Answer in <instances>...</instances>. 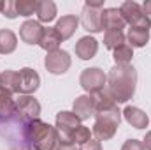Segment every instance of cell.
<instances>
[{"label":"cell","instance_id":"6da1fadb","mask_svg":"<svg viewBox=\"0 0 151 150\" xmlns=\"http://www.w3.org/2000/svg\"><path fill=\"white\" fill-rule=\"evenodd\" d=\"M137 85V71L132 64L114 66L107 74V90L116 103H127L134 97Z\"/></svg>","mask_w":151,"mask_h":150},{"label":"cell","instance_id":"7a4b0ae2","mask_svg":"<svg viewBox=\"0 0 151 150\" xmlns=\"http://www.w3.org/2000/svg\"><path fill=\"white\" fill-rule=\"evenodd\" d=\"M25 136L32 143L34 150H56L60 145L58 129L42 120L25 122Z\"/></svg>","mask_w":151,"mask_h":150},{"label":"cell","instance_id":"3957f363","mask_svg":"<svg viewBox=\"0 0 151 150\" xmlns=\"http://www.w3.org/2000/svg\"><path fill=\"white\" fill-rule=\"evenodd\" d=\"M119 124H121V111L116 104L109 110L95 113V124H93L91 134L99 141H107L116 134Z\"/></svg>","mask_w":151,"mask_h":150},{"label":"cell","instance_id":"277c9868","mask_svg":"<svg viewBox=\"0 0 151 150\" xmlns=\"http://www.w3.org/2000/svg\"><path fill=\"white\" fill-rule=\"evenodd\" d=\"M102 11H104V0H99V2L86 0V4L81 11V20H79L86 32H91V34L104 32V28H102Z\"/></svg>","mask_w":151,"mask_h":150},{"label":"cell","instance_id":"5b68a950","mask_svg":"<svg viewBox=\"0 0 151 150\" xmlns=\"http://www.w3.org/2000/svg\"><path fill=\"white\" fill-rule=\"evenodd\" d=\"M119 12L125 20V23L130 25L132 28H144V30L151 28V18L144 14L141 4H137L134 0H127V2L121 4Z\"/></svg>","mask_w":151,"mask_h":150},{"label":"cell","instance_id":"8992f818","mask_svg":"<svg viewBox=\"0 0 151 150\" xmlns=\"http://www.w3.org/2000/svg\"><path fill=\"white\" fill-rule=\"evenodd\" d=\"M79 83L88 92V95H93V94H97V92H100V90L106 88V85H107V74L100 67H88V69H84L81 73Z\"/></svg>","mask_w":151,"mask_h":150},{"label":"cell","instance_id":"52a82bcc","mask_svg":"<svg viewBox=\"0 0 151 150\" xmlns=\"http://www.w3.org/2000/svg\"><path fill=\"white\" fill-rule=\"evenodd\" d=\"M70 64H72L70 55L65 50H56L53 53H47L44 58V67L51 74H65L69 71Z\"/></svg>","mask_w":151,"mask_h":150},{"label":"cell","instance_id":"ba28073f","mask_svg":"<svg viewBox=\"0 0 151 150\" xmlns=\"http://www.w3.org/2000/svg\"><path fill=\"white\" fill-rule=\"evenodd\" d=\"M81 125V120L72 111H60L56 115V129L60 133V143H70V134Z\"/></svg>","mask_w":151,"mask_h":150},{"label":"cell","instance_id":"9c48e42d","mask_svg":"<svg viewBox=\"0 0 151 150\" xmlns=\"http://www.w3.org/2000/svg\"><path fill=\"white\" fill-rule=\"evenodd\" d=\"M16 113H19L23 122H34L40 117V104L34 95H19L16 99Z\"/></svg>","mask_w":151,"mask_h":150},{"label":"cell","instance_id":"30bf717a","mask_svg":"<svg viewBox=\"0 0 151 150\" xmlns=\"http://www.w3.org/2000/svg\"><path fill=\"white\" fill-rule=\"evenodd\" d=\"M19 95H32L40 87V76L32 67H23L19 73Z\"/></svg>","mask_w":151,"mask_h":150},{"label":"cell","instance_id":"8fae6325","mask_svg":"<svg viewBox=\"0 0 151 150\" xmlns=\"http://www.w3.org/2000/svg\"><path fill=\"white\" fill-rule=\"evenodd\" d=\"M44 36V27L35 20H27L19 27V37L27 44H39Z\"/></svg>","mask_w":151,"mask_h":150},{"label":"cell","instance_id":"7c38bea8","mask_svg":"<svg viewBox=\"0 0 151 150\" xmlns=\"http://www.w3.org/2000/svg\"><path fill=\"white\" fill-rule=\"evenodd\" d=\"M125 20L119 12V9L116 7H104L102 11V28L107 32V30H121L125 28Z\"/></svg>","mask_w":151,"mask_h":150},{"label":"cell","instance_id":"4fadbf2b","mask_svg":"<svg viewBox=\"0 0 151 150\" xmlns=\"http://www.w3.org/2000/svg\"><path fill=\"white\" fill-rule=\"evenodd\" d=\"M74 51H76V57H79L81 60H90L99 51V41L95 37H91V36H84V37H81L76 42Z\"/></svg>","mask_w":151,"mask_h":150},{"label":"cell","instance_id":"5bb4252c","mask_svg":"<svg viewBox=\"0 0 151 150\" xmlns=\"http://www.w3.org/2000/svg\"><path fill=\"white\" fill-rule=\"evenodd\" d=\"M77 25H79V18L74 14H65L62 16L56 25H55V30L58 32V36L62 37V41H67L74 36V32L77 30Z\"/></svg>","mask_w":151,"mask_h":150},{"label":"cell","instance_id":"9a60e30c","mask_svg":"<svg viewBox=\"0 0 151 150\" xmlns=\"http://www.w3.org/2000/svg\"><path fill=\"white\" fill-rule=\"evenodd\" d=\"M72 113L81 122L88 120L91 115H95V106H93L91 95H79V97H76L74 104H72Z\"/></svg>","mask_w":151,"mask_h":150},{"label":"cell","instance_id":"2e32d148","mask_svg":"<svg viewBox=\"0 0 151 150\" xmlns=\"http://www.w3.org/2000/svg\"><path fill=\"white\" fill-rule=\"evenodd\" d=\"M121 113H123L125 120L132 127H135V129H146L148 124H150V117L142 111L141 108H137V106H127Z\"/></svg>","mask_w":151,"mask_h":150},{"label":"cell","instance_id":"e0dca14e","mask_svg":"<svg viewBox=\"0 0 151 150\" xmlns=\"http://www.w3.org/2000/svg\"><path fill=\"white\" fill-rule=\"evenodd\" d=\"M39 18V23H49L56 18L58 14V9H56V4L53 0H40L37 2V11H35Z\"/></svg>","mask_w":151,"mask_h":150},{"label":"cell","instance_id":"ac0fdd59","mask_svg":"<svg viewBox=\"0 0 151 150\" xmlns=\"http://www.w3.org/2000/svg\"><path fill=\"white\" fill-rule=\"evenodd\" d=\"M63 41L62 37L58 36V32L55 30V27L53 28H44V36L40 39V42H39V46L44 50V51H47V53H53V51H56V50H60V44H62Z\"/></svg>","mask_w":151,"mask_h":150},{"label":"cell","instance_id":"d6986e66","mask_svg":"<svg viewBox=\"0 0 151 150\" xmlns=\"http://www.w3.org/2000/svg\"><path fill=\"white\" fill-rule=\"evenodd\" d=\"M0 88L9 94H18L19 92V74L16 71L5 69L0 74Z\"/></svg>","mask_w":151,"mask_h":150},{"label":"cell","instance_id":"ffe728a7","mask_svg":"<svg viewBox=\"0 0 151 150\" xmlns=\"http://www.w3.org/2000/svg\"><path fill=\"white\" fill-rule=\"evenodd\" d=\"M91 99H93L95 113L104 111V110H109V108H113V106H116V104H118L107 88H104V90H100V92L93 94V95H91Z\"/></svg>","mask_w":151,"mask_h":150},{"label":"cell","instance_id":"44dd1931","mask_svg":"<svg viewBox=\"0 0 151 150\" xmlns=\"http://www.w3.org/2000/svg\"><path fill=\"white\" fill-rule=\"evenodd\" d=\"M18 46V37L12 30L2 28L0 30V55H9L16 50Z\"/></svg>","mask_w":151,"mask_h":150},{"label":"cell","instance_id":"7402d4cb","mask_svg":"<svg viewBox=\"0 0 151 150\" xmlns=\"http://www.w3.org/2000/svg\"><path fill=\"white\" fill-rule=\"evenodd\" d=\"M16 113V99L12 94L0 88V118H11Z\"/></svg>","mask_w":151,"mask_h":150},{"label":"cell","instance_id":"603a6c76","mask_svg":"<svg viewBox=\"0 0 151 150\" xmlns=\"http://www.w3.org/2000/svg\"><path fill=\"white\" fill-rule=\"evenodd\" d=\"M127 41L132 48H142L148 44L150 41V30H144V28H128L127 32Z\"/></svg>","mask_w":151,"mask_h":150},{"label":"cell","instance_id":"cb8c5ba5","mask_svg":"<svg viewBox=\"0 0 151 150\" xmlns=\"http://www.w3.org/2000/svg\"><path fill=\"white\" fill-rule=\"evenodd\" d=\"M127 41V36L121 32V30H107L104 34V46L107 50H116L119 48L121 44H125Z\"/></svg>","mask_w":151,"mask_h":150},{"label":"cell","instance_id":"d4e9b609","mask_svg":"<svg viewBox=\"0 0 151 150\" xmlns=\"http://www.w3.org/2000/svg\"><path fill=\"white\" fill-rule=\"evenodd\" d=\"M113 58L114 62L118 64V66H125V64H130V60H132V57H134V48L130 46V44H121L119 48H116L113 50Z\"/></svg>","mask_w":151,"mask_h":150},{"label":"cell","instance_id":"484cf974","mask_svg":"<svg viewBox=\"0 0 151 150\" xmlns=\"http://www.w3.org/2000/svg\"><path fill=\"white\" fill-rule=\"evenodd\" d=\"M90 140H91V131L88 127H84V125H79L74 133L70 134V143L79 145V147L84 145V143H88Z\"/></svg>","mask_w":151,"mask_h":150},{"label":"cell","instance_id":"4316f807","mask_svg":"<svg viewBox=\"0 0 151 150\" xmlns=\"http://www.w3.org/2000/svg\"><path fill=\"white\" fill-rule=\"evenodd\" d=\"M16 11H18V16L28 18L37 11V2L35 0H16Z\"/></svg>","mask_w":151,"mask_h":150},{"label":"cell","instance_id":"83f0119b","mask_svg":"<svg viewBox=\"0 0 151 150\" xmlns=\"http://www.w3.org/2000/svg\"><path fill=\"white\" fill-rule=\"evenodd\" d=\"M0 12H2L5 18L14 20V18L18 16V11H16V0H5V2H2V9H0Z\"/></svg>","mask_w":151,"mask_h":150},{"label":"cell","instance_id":"f1b7e54d","mask_svg":"<svg viewBox=\"0 0 151 150\" xmlns=\"http://www.w3.org/2000/svg\"><path fill=\"white\" fill-rule=\"evenodd\" d=\"M121 150H144V145L139 140H128V141L123 143Z\"/></svg>","mask_w":151,"mask_h":150},{"label":"cell","instance_id":"f546056e","mask_svg":"<svg viewBox=\"0 0 151 150\" xmlns=\"http://www.w3.org/2000/svg\"><path fill=\"white\" fill-rule=\"evenodd\" d=\"M79 150H102V143H100L99 140H90L88 143L81 145Z\"/></svg>","mask_w":151,"mask_h":150},{"label":"cell","instance_id":"4dcf8cb0","mask_svg":"<svg viewBox=\"0 0 151 150\" xmlns=\"http://www.w3.org/2000/svg\"><path fill=\"white\" fill-rule=\"evenodd\" d=\"M142 145H144V150H151V131L146 133V138L142 140Z\"/></svg>","mask_w":151,"mask_h":150},{"label":"cell","instance_id":"1f68e13d","mask_svg":"<svg viewBox=\"0 0 151 150\" xmlns=\"http://www.w3.org/2000/svg\"><path fill=\"white\" fill-rule=\"evenodd\" d=\"M56 150H76V145L74 143H60Z\"/></svg>","mask_w":151,"mask_h":150},{"label":"cell","instance_id":"d6a6232c","mask_svg":"<svg viewBox=\"0 0 151 150\" xmlns=\"http://www.w3.org/2000/svg\"><path fill=\"white\" fill-rule=\"evenodd\" d=\"M142 11H144L146 16H151V0H146V2L142 4Z\"/></svg>","mask_w":151,"mask_h":150},{"label":"cell","instance_id":"836d02e7","mask_svg":"<svg viewBox=\"0 0 151 150\" xmlns=\"http://www.w3.org/2000/svg\"><path fill=\"white\" fill-rule=\"evenodd\" d=\"M0 9H2V2H0Z\"/></svg>","mask_w":151,"mask_h":150}]
</instances>
